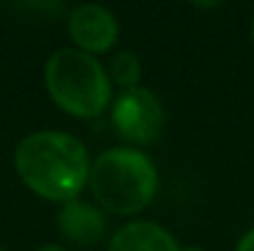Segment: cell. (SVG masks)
Returning a JSON list of instances; mask_svg holds the SVG:
<instances>
[{
    "label": "cell",
    "instance_id": "1",
    "mask_svg": "<svg viewBox=\"0 0 254 251\" xmlns=\"http://www.w3.org/2000/svg\"><path fill=\"white\" fill-rule=\"evenodd\" d=\"M15 170L45 200L72 202L89 180V153L79 138L62 131H37L15 148Z\"/></svg>",
    "mask_w": 254,
    "mask_h": 251
},
{
    "label": "cell",
    "instance_id": "2",
    "mask_svg": "<svg viewBox=\"0 0 254 251\" xmlns=\"http://www.w3.org/2000/svg\"><path fill=\"white\" fill-rule=\"evenodd\" d=\"M89 185L106 212L136 214L151 204L158 190V172L146 153L133 148H111L94 160Z\"/></svg>",
    "mask_w": 254,
    "mask_h": 251
},
{
    "label": "cell",
    "instance_id": "3",
    "mask_svg": "<svg viewBox=\"0 0 254 251\" xmlns=\"http://www.w3.org/2000/svg\"><path fill=\"white\" fill-rule=\"evenodd\" d=\"M45 84L52 101L79 118L99 116L111 99V79L101 62L82 50H57L45 64Z\"/></svg>",
    "mask_w": 254,
    "mask_h": 251
},
{
    "label": "cell",
    "instance_id": "4",
    "mask_svg": "<svg viewBox=\"0 0 254 251\" xmlns=\"http://www.w3.org/2000/svg\"><path fill=\"white\" fill-rule=\"evenodd\" d=\"M114 128L136 146H148L163 131V106L153 91L136 86L121 91L114 101Z\"/></svg>",
    "mask_w": 254,
    "mask_h": 251
},
{
    "label": "cell",
    "instance_id": "5",
    "mask_svg": "<svg viewBox=\"0 0 254 251\" xmlns=\"http://www.w3.org/2000/svg\"><path fill=\"white\" fill-rule=\"evenodd\" d=\"M69 35L86 54H99L114 47L119 37V22L111 10L96 2H84L77 5L69 15Z\"/></svg>",
    "mask_w": 254,
    "mask_h": 251
},
{
    "label": "cell",
    "instance_id": "6",
    "mask_svg": "<svg viewBox=\"0 0 254 251\" xmlns=\"http://www.w3.org/2000/svg\"><path fill=\"white\" fill-rule=\"evenodd\" d=\"M57 227L69 242L91 247L104 239L106 217L99 207L82 202V200H72V202H64L62 209L57 212Z\"/></svg>",
    "mask_w": 254,
    "mask_h": 251
},
{
    "label": "cell",
    "instance_id": "7",
    "mask_svg": "<svg viewBox=\"0 0 254 251\" xmlns=\"http://www.w3.org/2000/svg\"><path fill=\"white\" fill-rule=\"evenodd\" d=\"M106 251H183L168 229L156 222H128L109 242Z\"/></svg>",
    "mask_w": 254,
    "mask_h": 251
},
{
    "label": "cell",
    "instance_id": "8",
    "mask_svg": "<svg viewBox=\"0 0 254 251\" xmlns=\"http://www.w3.org/2000/svg\"><path fill=\"white\" fill-rule=\"evenodd\" d=\"M109 79L121 86L124 91L128 89H136L138 86V79H141V59L136 57V52L131 50H121L111 57V64L106 69Z\"/></svg>",
    "mask_w": 254,
    "mask_h": 251
},
{
    "label": "cell",
    "instance_id": "9",
    "mask_svg": "<svg viewBox=\"0 0 254 251\" xmlns=\"http://www.w3.org/2000/svg\"><path fill=\"white\" fill-rule=\"evenodd\" d=\"M237 251H254V229H250V232H247V234L240 239Z\"/></svg>",
    "mask_w": 254,
    "mask_h": 251
},
{
    "label": "cell",
    "instance_id": "10",
    "mask_svg": "<svg viewBox=\"0 0 254 251\" xmlns=\"http://www.w3.org/2000/svg\"><path fill=\"white\" fill-rule=\"evenodd\" d=\"M37 251H64L62 247H57V244H45V247H40Z\"/></svg>",
    "mask_w": 254,
    "mask_h": 251
},
{
    "label": "cell",
    "instance_id": "11",
    "mask_svg": "<svg viewBox=\"0 0 254 251\" xmlns=\"http://www.w3.org/2000/svg\"><path fill=\"white\" fill-rule=\"evenodd\" d=\"M252 40H254V20H252Z\"/></svg>",
    "mask_w": 254,
    "mask_h": 251
},
{
    "label": "cell",
    "instance_id": "12",
    "mask_svg": "<svg viewBox=\"0 0 254 251\" xmlns=\"http://www.w3.org/2000/svg\"><path fill=\"white\" fill-rule=\"evenodd\" d=\"M183 251H200V249H183Z\"/></svg>",
    "mask_w": 254,
    "mask_h": 251
}]
</instances>
